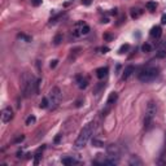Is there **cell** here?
<instances>
[{
	"label": "cell",
	"mask_w": 166,
	"mask_h": 166,
	"mask_svg": "<svg viewBox=\"0 0 166 166\" xmlns=\"http://www.w3.org/2000/svg\"><path fill=\"white\" fill-rule=\"evenodd\" d=\"M145 7H147V9H148L149 12H154L156 8H157V3H156V1H148V3L145 4Z\"/></svg>",
	"instance_id": "9a60e30c"
},
{
	"label": "cell",
	"mask_w": 166,
	"mask_h": 166,
	"mask_svg": "<svg viewBox=\"0 0 166 166\" xmlns=\"http://www.w3.org/2000/svg\"><path fill=\"white\" fill-rule=\"evenodd\" d=\"M110 15H117V9H112V11H110Z\"/></svg>",
	"instance_id": "1f68e13d"
},
{
	"label": "cell",
	"mask_w": 166,
	"mask_h": 166,
	"mask_svg": "<svg viewBox=\"0 0 166 166\" xmlns=\"http://www.w3.org/2000/svg\"><path fill=\"white\" fill-rule=\"evenodd\" d=\"M57 62H59V61H57V60H53V61H51V64H49V66H51L52 69H55V68L57 66Z\"/></svg>",
	"instance_id": "d4e9b609"
},
{
	"label": "cell",
	"mask_w": 166,
	"mask_h": 166,
	"mask_svg": "<svg viewBox=\"0 0 166 166\" xmlns=\"http://www.w3.org/2000/svg\"><path fill=\"white\" fill-rule=\"evenodd\" d=\"M48 100H49V104L53 106V108L59 105V103H60V100H61V91L59 87H53L52 90L49 91V93H48Z\"/></svg>",
	"instance_id": "5b68a950"
},
{
	"label": "cell",
	"mask_w": 166,
	"mask_h": 166,
	"mask_svg": "<svg viewBox=\"0 0 166 166\" xmlns=\"http://www.w3.org/2000/svg\"><path fill=\"white\" fill-rule=\"evenodd\" d=\"M134 72H135V69H134V66L132 65H130V66H127L126 69H125V72H123V79H129L130 77L134 74Z\"/></svg>",
	"instance_id": "8fae6325"
},
{
	"label": "cell",
	"mask_w": 166,
	"mask_h": 166,
	"mask_svg": "<svg viewBox=\"0 0 166 166\" xmlns=\"http://www.w3.org/2000/svg\"><path fill=\"white\" fill-rule=\"evenodd\" d=\"M77 82H78V87H79L80 90H84V88L88 86V80H87V78L77 77Z\"/></svg>",
	"instance_id": "30bf717a"
},
{
	"label": "cell",
	"mask_w": 166,
	"mask_h": 166,
	"mask_svg": "<svg viewBox=\"0 0 166 166\" xmlns=\"http://www.w3.org/2000/svg\"><path fill=\"white\" fill-rule=\"evenodd\" d=\"M141 51H143V52H151V51H152V45L148 44V43L143 44V47H141Z\"/></svg>",
	"instance_id": "ffe728a7"
},
{
	"label": "cell",
	"mask_w": 166,
	"mask_h": 166,
	"mask_svg": "<svg viewBox=\"0 0 166 166\" xmlns=\"http://www.w3.org/2000/svg\"><path fill=\"white\" fill-rule=\"evenodd\" d=\"M156 114H157V105L154 101H149L147 105V109H145V118H144V127L147 130L151 129L152 122L154 120Z\"/></svg>",
	"instance_id": "3957f363"
},
{
	"label": "cell",
	"mask_w": 166,
	"mask_h": 166,
	"mask_svg": "<svg viewBox=\"0 0 166 166\" xmlns=\"http://www.w3.org/2000/svg\"><path fill=\"white\" fill-rule=\"evenodd\" d=\"M100 51H101V53H106V52H109V48L108 47H103Z\"/></svg>",
	"instance_id": "83f0119b"
},
{
	"label": "cell",
	"mask_w": 166,
	"mask_h": 166,
	"mask_svg": "<svg viewBox=\"0 0 166 166\" xmlns=\"http://www.w3.org/2000/svg\"><path fill=\"white\" fill-rule=\"evenodd\" d=\"M161 23H162V25H166V13L162 15V17H161Z\"/></svg>",
	"instance_id": "4316f807"
},
{
	"label": "cell",
	"mask_w": 166,
	"mask_h": 166,
	"mask_svg": "<svg viewBox=\"0 0 166 166\" xmlns=\"http://www.w3.org/2000/svg\"><path fill=\"white\" fill-rule=\"evenodd\" d=\"M90 32V26L83 22V21H78L75 25L73 26V35L79 38V36H83V35H87Z\"/></svg>",
	"instance_id": "277c9868"
},
{
	"label": "cell",
	"mask_w": 166,
	"mask_h": 166,
	"mask_svg": "<svg viewBox=\"0 0 166 166\" xmlns=\"http://www.w3.org/2000/svg\"><path fill=\"white\" fill-rule=\"evenodd\" d=\"M36 122V118H35V116H29L27 118H26V125L27 126H31V125H34Z\"/></svg>",
	"instance_id": "e0dca14e"
},
{
	"label": "cell",
	"mask_w": 166,
	"mask_h": 166,
	"mask_svg": "<svg viewBox=\"0 0 166 166\" xmlns=\"http://www.w3.org/2000/svg\"><path fill=\"white\" fill-rule=\"evenodd\" d=\"M108 68L106 66H103V68H99V69H96V77L99 78V79H103V78H105L108 75Z\"/></svg>",
	"instance_id": "9c48e42d"
},
{
	"label": "cell",
	"mask_w": 166,
	"mask_h": 166,
	"mask_svg": "<svg viewBox=\"0 0 166 166\" xmlns=\"http://www.w3.org/2000/svg\"><path fill=\"white\" fill-rule=\"evenodd\" d=\"M91 1H92V0H83V4H84V5H90Z\"/></svg>",
	"instance_id": "f1b7e54d"
},
{
	"label": "cell",
	"mask_w": 166,
	"mask_h": 166,
	"mask_svg": "<svg viewBox=\"0 0 166 166\" xmlns=\"http://www.w3.org/2000/svg\"><path fill=\"white\" fill-rule=\"evenodd\" d=\"M117 99H118V93H117V92H110V93H109L108 100H106V109L103 112V116H106V113H108L109 108H110V106L117 101Z\"/></svg>",
	"instance_id": "52a82bcc"
},
{
	"label": "cell",
	"mask_w": 166,
	"mask_h": 166,
	"mask_svg": "<svg viewBox=\"0 0 166 166\" xmlns=\"http://www.w3.org/2000/svg\"><path fill=\"white\" fill-rule=\"evenodd\" d=\"M130 15H131V18H134V20H135V18H139V17H140V16L143 15V11H141V9H139V8H132V9H131V11H130Z\"/></svg>",
	"instance_id": "4fadbf2b"
},
{
	"label": "cell",
	"mask_w": 166,
	"mask_h": 166,
	"mask_svg": "<svg viewBox=\"0 0 166 166\" xmlns=\"http://www.w3.org/2000/svg\"><path fill=\"white\" fill-rule=\"evenodd\" d=\"M104 39L109 42V40H112V39H113V36H112L110 34H104Z\"/></svg>",
	"instance_id": "484cf974"
},
{
	"label": "cell",
	"mask_w": 166,
	"mask_h": 166,
	"mask_svg": "<svg viewBox=\"0 0 166 166\" xmlns=\"http://www.w3.org/2000/svg\"><path fill=\"white\" fill-rule=\"evenodd\" d=\"M62 164H64V165H66V166L75 165V164H78V161L74 160L73 157H64V158H62Z\"/></svg>",
	"instance_id": "5bb4252c"
},
{
	"label": "cell",
	"mask_w": 166,
	"mask_h": 166,
	"mask_svg": "<svg viewBox=\"0 0 166 166\" xmlns=\"http://www.w3.org/2000/svg\"><path fill=\"white\" fill-rule=\"evenodd\" d=\"M156 57H157V59H165L166 57V51L165 49H160V51L156 53Z\"/></svg>",
	"instance_id": "d6986e66"
},
{
	"label": "cell",
	"mask_w": 166,
	"mask_h": 166,
	"mask_svg": "<svg viewBox=\"0 0 166 166\" xmlns=\"http://www.w3.org/2000/svg\"><path fill=\"white\" fill-rule=\"evenodd\" d=\"M0 117H1V122H3V123H8V122L13 118V110H12V108H9V106L4 108V109L1 110Z\"/></svg>",
	"instance_id": "8992f818"
},
{
	"label": "cell",
	"mask_w": 166,
	"mask_h": 166,
	"mask_svg": "<svg viewBox=\"0 0 166 166\" xmlns=\"http://www.w3.org/2000/svg\"><path fill=\"white\" fill-rule=\"evenodd\" d=\"M61 40H62V35H56L55 39H53V43L57 45V44H60L61 43Z\"/></svg>",
	"instance_id": "7402d4cb"
},
{
	"label": "cell",
	"mask_w": 166,
	"mask_h": 166,
	"mask_svg": "<svg viewBox=\"0 0 166 166\" xmlns=\"http://www.w3.org/2000/svg\"><path fill=\"white\" fill-rule=\"evenodd\" d=\"M49 105V100H48V97H43V99H42V101H40V108H42V109H45V108H47V106Z\"/></svg>",
	"instance_id": "2e32d148"
},
{
	"label": "cell",
	"mask_w": 166,
	"mask_h": 166,
	"mask_svg": "<svg viewBox=\"0 0 166 166\" xmlns=\"http://www.w3.org/2000/svg\"><path fill=\"white\" fill-rule=\"evenodd\" d=\"M60 140H61V135H59V136H56V137H55V143H59Z\"/></svg>",
	"instance_id": "f546056e"
},
{
	"label": "cell",
	"mask_w": 166,
	"mask_h": 166,
	"mask_svg": "<svg viewBox=\"0 0 166 166\" xmlns=\"http://www.w3.org/2000/svg\"><path fill=\"white\" fill-rule=\"evenodd\" d=\"M101 22H103V23H108V22H109V20H108V18H103V20H101Z\"/></svg>",
	"instance_id": "4dcf8cb0"
},
{
	"label": "cell",
	"mask_w": 166,
	"mask_h": 166,
	"mask_svg": "<svg viewBox=\"0 0 166 166\" xmlns=\"http://www.w3.org/2000/svg\"><path fill=\"white\" fill-rule=\"evenodd\" d=\"M31 4H32L34 7H39V5L42 4V0H31Z\"/></svg>",
	"instance_id": "cb8c5ba5"
},
{
	"label": "cell",
	"mask_w": 166,
	"mask_h": 166,
	"mask_svg": "<svg viewBox=\"0 0 166 166\" xmlns=\"http://www.w3.org/2000/svg\"><path fill=\"white\" fill-rule=\"evenodd\" d=\"M149 35H151L152 38H154V39H158L161 35H162V29H161V26H153L149 31Z\"/></svg>",
	"instance_id": "ba28073f"
},
{
	"label": "cell",
	"mask_w": 166,
	"mask_h": 166,
	"mask_svg": "<svg viewBox=\"0 0 166 166\" xmlns=\"http://www.w3.org/2000/svg\"><path fill=\"white\" fill-rule=\"evenodd\" d=\"M164 47H165V48H166V42H165V43H164Z\"/></svg>",
	"instance_id": "d6a6232c"
},
{
	"label": "cell",
	"mask_w": 166,
	"mask_h": 166,
	"mask_svg": "<svg viewBox=\"0 0 166 166\" xmlns=\"http://www.w3.org/2000/svg\"><path fill=\"white\" fill-rule=\"evenodd\" d=\"M18 38H22L25 42H31V38L30 36H26L25 34H18Z\"/></svg>",
	"instance_id": "603a6c76"
},
{
	"label": "cell",
	"mask_w": 166,
	"mask_h": 166,
	"mask_svg": "<svg viewBox=\"0 0 166 166\" xmlns=\"http://www.w3.org/2000/svg\"><path fill=\"white\" fill-rule=\"evenodd\" d=\"M93 131H95V123H93V122L87 123V125L82 129V131H80L79 136L77 137V140H75V147L77 148H82V147H84V145L87 144V141L91 139V135L93 134Z\"/></svg>",
	"instance_id": "6da1fadb"
},
{
	"label": "cell",
	"mask_w": 166,
	"mask_h": 166,
	"mask_svg": "<svg viewBox=\"0 0 166 166\" xmlns=\"http://www.w3.org/2000/svg\"><path fill=\"white\" fill-rule=\"evenodd\" d=\"M129 165H131V166H134V165L141 166V165H143V161H141L137 156H131V158H130V161H129Z\"/></svg>",
	"instance_id": "7c38bea8"
},
{
	"label": "cell",
	"mask_w": 166,
	"mask_h": 166,
	"mask_svg": "<svg viewBox=\"0 0 166 166\" xmlns=\"http://www.w3.org/2000/svg\"><path fill=\"white\" fill-rule=\"evenodd\" d=\"M129 49H130V45H129V44H123V45H121V48L118 49V53H120V55H123V53H126Z\"/></svg>",
	"instance_id": "ac0fdd59"
},
{
	"label": "cell",
	"mask_w": 166,
	"mask_h": 166,
	"mask_svg": "<svg viewBox=\"0 0 166 166\" xmlns=\"http://www.w3.org/2000/svg\"><path fill=\"white\" fill-rule=\"evenodd\" d=\"M160 74V69L158 68H145L144 70H141L139 73V80L143 83H149L152 80H154Z\"/></svg>",
	"instance_id": "7a4b0ae2"
},
{
	"label": "cell",
	"mask_w": 166,
	"mask_h": 166,
	"mask_svg": "<svg viewBox=\"0 0 166 166\" xmlns=\"http://www.w3.org/2000/svg\"><path fill=\"white\" fill-rule=\"evenodd\" d=\"M92 144H93L95 147H104V143L100 141V140H97V139H93V140H92Z\"/></svg>",
	"instance_id": "44dd1931"
}]
</instances>
